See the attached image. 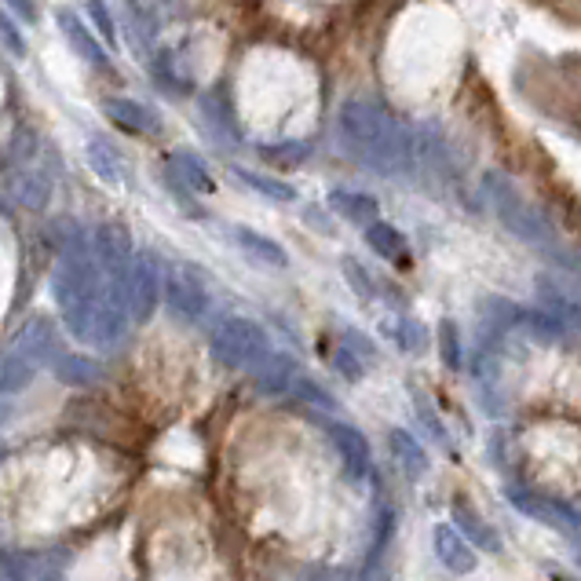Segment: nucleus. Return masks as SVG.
Masks as SVG:
<instances>
[{"label":"nucleus","instance_id":"nucleus-16","mask_svg":"<svg viewBox=\"0 0 581 581\" xmlns=\"http://www.w3.org/2000/svg\"><path fill=\"white\" fill-rule=\"evenodd\" d=\"M168 168H173V179L184 184V190H198V194H213L216 190V179L209 173V165L198 154H190V150H176L168 157Z\"/></svg>","mask_w":581,"mask_h":581},{"label":"nucleus","instance_id":"nucleus-34","mask_svg":"<svg viewBox=\"0 0 581 581\" xmlns=\"http://www.w3.org/2000/svg\"><path fill=\"white\" fill-rule=\"evenodd\" d=\"M344 344L348 348H352V352L358 355V358H363V363H374V344H369V340L363 337V333H355V329H348V333H344Z\"/></svg>","mask_w":581,"mask_h":581},{"label":"nucleus","instance_id":"nucleus-29","mask_svg":"<svg viewBox=\"0 0 581 581\" xmlns=\"http://www.w3.org/2000/svg\"><path fill=\"white\" fill-rule=\"evenodd\" d=\"M344 275H348V282L355 286V293L363 296V300H374V296H377V286H374V278L366 275V270H363V264H358V260L344 256Z\"/></svg>","mask_w":581,"mask_h":581},{"label":"nucleus","instance_id":"nucleus-20","mask_svg":"<svg viewBox=\"0 0 581 581\" xmlns=\"http://www.w3.org/2000/svg\"><path fill=\"white\" fill-rule=\"evenodd\" d=\"M329 209L340 213L352 224H374L377 219V202L369 194H352V190H333L329 194Z\"/></svg>","mask_w":581,"mask_h":581},{"label":"nucleus","instance_id":"nucleus-3","mask_svg":"<svg viewBox=\"0 0 581 581\" xmlns=\"http://www.w3.org/2000/svg\"><path fill=\"white\" fill-rule=\"evenodd\" d=\"M213 355L230 369H256L270 355V340L253 318H224L213 333Z\"/></svg>","mask_w":581,"mask_h":581},{"label":"nucleus","instance_id":"nucleus-10","mask_svg":"<svg viewBox=\"0 0 581 581\" xmlns=\"http://www.w3.org/2000/svg\"><path fill=\"white\" fill-rule=\"evenodd\" d=\"M4 190L12 194V202L18 209H29V213H41L52 202V179L41 168H15L12 176L4 179Z\"/></svg>","mask_w":581,"mask_h":581},{"label":"nucleus","instance_id":"nucleus-22","mask_svg":"<svg viewBox=\"0 0 581 581\" xmlns=\"http://www.w3.org/2000/svg\"><path fill=\"white\" fill-rule=\"evenodd\" d=\"M454 523H457V530H460V534H465L468 541H476V545L490 548V553H497V548H501L497 534H494V530H490L468 505H454Z\"/></svg>","mask_w":581,"mask_h":581},{"label":"nucleus","instance_id":"nucleus-21","mask_svg":"<svg viewBox=\"0 0 581 581\" xmlns=\"http://www.w3.org/2000/svg\"><path fill=\"white\" fill-rule=\"evenodd\" d=\"M179 12H184V0H132V15L147 26V34L162 29Z\"/></svg>","mask_w":581,"mask_h":581},{"label":"nucleus","instance_id":"nucleus-33","mask_svg":"<svg viewBox=\"0 0 581 581\" xmlns=\"http://www.w3.org/2000/svg\"><path fill=\"white\" fill-rule=\"evenodd\" d=\"M293 388H296L300 395L307 399V403H318V406H326V409L333 406V399H329V395L323 392V388L315 384V380H304V377H296V384H293Z\"/></svg>","mask_w":581,"mask_h":581},{"label":"nucleus","instance_id":"nucleus-28","mask_svg":"<svg viewBox=\"0 0 581 581\" xmlns=\"http://www.w3.org/2000/svg\"><path fill=\"white\" fill-rule=\"evenodd\" d=\"M88 18H92L96 34L103 45H114L117 41V29H114V15H110L106 0H88Z\"/></svg>","mask_w":581,"mask_h":581},{"label":"nucleus","instance_id":"nucleus-18","mask_svg":"<svg viewBox=\"0 0 581 581\" xmlns=\"http://www.w3.org/2000/svg\"><path fill=\"white\" fill-rule=\"evenodd\" d=\"M29 380H34V363H29L26 355H18L15 348L0 355V395L26 392Z\"/></svg>","mask_w":581,"mask_h":581},{"label":"nucleus","instance_id":"nucleus-5","mask_svg":"<svg viewBox=\"0 0 581 581\" xmlns=\"http://www.w3.org/2000/svg\"><path fill=\"white\" fill-rule=\"evenodd\" d=\"M162 300L165 307L184 323H198L209 312V289L202 286V278L194 270H165L162 282Z\"/></svg>","mask_w":581,"mask_h":581},{"label":"nucleus","instance_id":"nucleus-2","mask_svg":"<svg viewBox=\"0 0 581 581\" xmlns=\"http://www.w3.org/2000/svg\"><path fill=\"white\" fill-rule=\"evenodd\" d=\"M487 202L490 209H494V216L505 224V230H513V235L519 238V242H530V245H548L553 242V230H548L545 219L538 216V209H530L523 202V194L508 184L505 176H487Z\"/></svg>","mask_w":581,"mask_h":581},{"label":"nucleus","instance_id":"nucleus-25","mask_svg":"<svg viewBox=\"0 0 581 581\" xmlns=\"http://www.w3.org/2000/svg\"><path fill=\"white\" fill-rule=\"evenodd\" d=\"M414 403H417V420H420V428H425V432L432 435L435 443L446 450V454H454V443H450V432L443 428V420H439V414L432 409V403H428V399L420 395V392H414Z\"/></svg>","mask_w":581,"mask_h":581},{"label":"nucleus","instance_id":"nucleus-8","mask_svg":"<svg viewBox=\"0 0 581 581\" xmlns=\"http://www.w3.org/2000/svg\"><path fill=\"white\" fill-rule=\"evenodd\" d=\"M55 23H59V29H63L66 45L74 48V52L81 55L88 66H92V70H103V74H110V70H114V66H110V55H106L103 41H96V34L81 23V18H77V12H66V8H59V12H55Z\"/></svg>","mask_w":581,"mask_h":581},{"label":"nucleus","instance_id":"nucleus-27","mask_svg":"<svg viewBox=\"0 0 581 581\" xmlns=\"http://www.w3.org/2000/svg\"><path fill=\"white\" fill-rule=\"evenodd\" d=\"M307 143H282V147H264V157L270 165H282V168H296L300 162H307Z\"/></svg>","mask_w":581,"mask_h":581},{"label":"nucleus","instance_id":"nucleus-1","mask_svg":"<svg viewBox=\"0 0 581 581\" xmlns=\"http://www.w3.org/2000/svg\"><path fill=\"white\" fill-rule=\"evenodd\" d=\"M337 136L348 157L380 176H403L414 168L417 143L406 125H399L374 99H348L337 114Z\"/></svg>","mask_w":581,"mask_h":581},{"label":"nucleus","instance_id":"nucleus-19","mask_svg":"<svg viewBox=\"0 0 581 581\" xmlns=\"http://www.w3.org/2000/svg\"><path fill=\"white\" fill-rule=\"evenodd\" d=\"M388 443H392V454H395V460L403 465V472L409 476V479H420L428 472V454H425V446L417 443L414 435L409 432H395L388 435Z\"/></svg>","mask_w":581,"mask_h":581},{"label":"nucleus","instance_id":"nucleus-11","mask_svg":"<svg viewBox=\"0 0 581 581\" xmlns=\"http://www.w3.org/2000/svg\"><path fill=\"white\" fill-rule=\"evenodd\" d=\"M12 348L18 355H26L29 363H48L55 352H59V337H55V326L48 323L45 315H34L29 323L18 329L15 340H12Z\"/></svg>","mask_w":581,"mask_h":581},{"label":"nucleus","instance_id":"nucleus-6","mask_svg":"<svg viewBox=\"0 0 581 581\" xmlns=\"http://www.w3.org/2000/svg\"><path fill=\"white\" fill-rule=\"evenodd\" d=\"M106 122H114L117 128H125V132L132 136H157L162 132V117H157V110H150L147 103H139V99H128V96H106L103 103Z\"/></svg>","mask_w":581,"mask_h":581},{"label":"nucleus","instance_id":"nucleus-14","mask_svg":"<svg viewBox=\"0 0 581 581\" xmlns=\"http://www.w3.org/2000/svg\"><path fill=\"white\" fill-rule=\"evenodd\" d=\"M48 366H52V374L63 380V384L70 388H92L99 377H103V369H99V363H92V358L85 355H74V352H59L48 358Z\"/></svg>","mask_w":581,"mask_h":581},{"label":"nucleus","instance_id":"nucleus-36","mask_svg":"<svg viewBox=\"0 0 581 581\" xmlns=\"http://www.w3.org/2000/svg\"><path fill=\"white\" fill-rule=\"evenodd\" d=\"M0 460H4V450H0Z\"/></svg>","mask_w":581,"mask_h":581},{"label":"nucleus","instance_id":"nucleus-12","mask_svg":"<svg viewBox=\"0 0 581 581\" xmlns=\"http://www.w3.org/2000/svg\"><path fill=\"white\" fill-rule=\"evenodd\" d=\"M329 439H333L340 460H344L348 476L366 479L369 476V443L366 435L352 425H329Z\"/></svg>","mask_w":581,"mask_h":581},{"label":"nucleus","instance_id":"nucleus-13","mask_svg":"<svg viewBox=\"0 0 581 581\" xmlns=\"http://www.w3.org/2000/svg\"><path fill=\"white\" fill-rule=\"evenodd\" d=\"M435 556L443 559V567L454 570V574H472L476 570V556H472V548H468L465 534L446 523L435 527Z\"/></svg>","mask_w":581,"mask_h":581},{"label":"nucleus","instance_id":"nucleus-7","mask_svg":"<svg viewBox=\"0 0 581 581\" xmlns=\"http://www.w3.org/2000/svg\"><path fill=\"white\" fill-rule=\"evenodd\" d=\"M85 157H88V168L103 179V184L110 187H125V184H132V165L125 162V154L117 150L114 139H106V136H92L85 143Z\"/></svg>","mask_w":581,"mask_h":581},{"label":"nucleus","instance_id":"nucleus-9","mask_svg":"<svg viewBox=\"0 0 581 581\" xmlns=\"http://www.w3.org/2000/svg\"><path fill=\"white\" fill-rule=\"evenodd\" d=\"M92 253L99 260V267L106 270V275H117V270H125L132 264V238H128L125 227L117 224H99L92 230Z\"/></svg>","mask_w":581,"mask_h":581},{"label":"nucleus","instance_id":"nucleus-4","mask_svg":"<svg viewBox=\"0 0 581 581\" xmlns=\"http://www.w3.org/2000/svg\"><path fill=\"white\" fill-rule=\"evenodd\" d=\"M162 267L150 253H136L132 264L125 270V300H128V318L143 326L150 315H154L157 300H162Z\"/></svg>","mask_w":581,"mask_h":581},{"label":"nucleus","instance_id":"nucleus-35","mask_svg":"<svg viewBox=\"0 0 581 581\" xmlns=\"http://www.w3.org/2000/svg\"><path fill=\"white\" fill-rule=\"evenodd\" d=\"M4 4L12 8V12L23 18V23H37V15H41V12H37L34 0H4Z\"/></svg>","mask_w":581,"mask_h":581},{"label":"nucleus","instance_id":"nucleus-30","mask_svg":"<svg viewBox=\"0 0 581 581\" xmlns=\"http://www.w3.org/2000/svg\"><path fill=\"white\" fill-rule=\"evenodd\" d=\"M439 348H443V363H446V369H457L460 366V344H457V326L446 323L439 326Z\"/></svg>","mask_w":581,"mask_h":581},{"label":"nucleus","instance_id":"nucleus-32","mask_svg":"<svg viewBox=\"0 0 581 581\" xmlns=\"http://www.w3.org/2000/svg\"><path fill=\"white\" fill-rule=\"evenodd\" d=\"M0 37H4V45L12 48V55L23 59L26 55V45H23V37H18V29L12 18H4V12H0Z\"/></svg>","mask_w":581,"mask_h":581},{"label":"nucleus","instance_id":"nucleus-23","mask_svg":"<svg viewBox=\"0 0 581 581\" xmlns=\"http://www.w3.org/2000/svg\"><path fill=\"white\" fill-rule=\"evenodd\" d=\"M366 242L369 249H374L377 256H384V260H399L406 253V242H403V235H399L395 227H388V224H366Z\"/></svg>","mask_w":581,"mask_h":581},{"label":"nucleus","instance_id":"nucleus-37","mask_svg":"<svg viewBox=\"0 0 581 581\" xmlns=\"http://www.w3.org/2000/svg\"><path fill=\"white\" fill-rule=\"evenodd\" d=\"M0 417H4V414H0Z\"/></svg>","mask_w":581,"mask_h":581},{"label":"nucleus","instance_id":"nucleus-15","mask_svg":"<svg viewBox=\"0 0 581 581\" xmlns=\"http://www.w3.org/2000/svg\"><path fill=\"white\" fill-rule=\"evenodd\" d=\"M235 242H238V249H242L249 260H256V264H264V267L282 270L289 264L286 249L278 245L275 238L260 235V230H253V227H235Z\"/></svg>","mask_w":581,"mask_h":581},{"label":"nucleus","instance_id":"nucleus-17","mask_svg":"<svg viewBox=\"0 0 581 581\" xmlns=\"http://www.w3.org/2000/svg\"><path fill=\"white\" fill-rule=\"evenodd\" d=\"M296 377H300L296 363L282 352H270L264 363L256 366V384H260V392H267V395L289 392V388L296 384Z\"/></svg>","mask_w":581,"mask_h":581},{"label":"nucleus","instance_id":"nucleus-26","mask_svg":"<svg viewBox=\"0 0 581 581\" xmlns=\"http://www.w3.org/2000/svg\"><path fill=\"white\" fill-rule=\"evenodd\" d=\"M388 337L395 340L403 352H420V348L428 344V337H425V326L414 323V318H399V323H388Z\"/></svg>","mask_w":581,"mask_h":581},{"label":"nucleus","instance_id":"nucleus-31","mask_svg":"<svg viewBox=\"0 0 581 581\" xmlns=\"http://www.w3.org/2000/svg\"><path fill=\"white\" fill-rule=\"evenodd\" d=\"M333 366H337L348 380H358V377H363V369H366V363H363V358H358L348 344H340V348H337Z\"/></svg>","mask_w":581,"mask_h":581},{"label":"nucleus","instance_id":"nucleus-24","mask_svg":"<svg viewBox=\"0 0 581 581\" xmlns=\"http://www.w3.org/2000/svg\"><path fill=\"white\" fill-rule=\"evenodd\" d=\"M235 176L242 179L245 187L260 190L264 198H270V202H296V190L282 184V179H270V176H260V173H249V168H235Z\"/></svg>","mask_w":581,"mask_h":581}]
</instances>
